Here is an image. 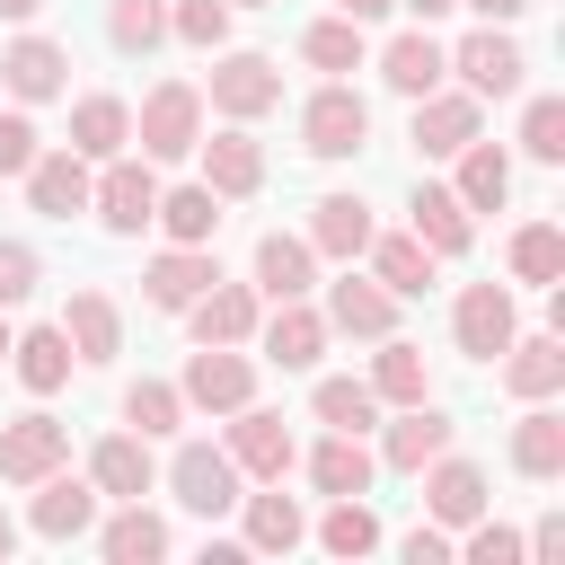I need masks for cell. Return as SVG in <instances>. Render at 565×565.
Segmentation results:
<instances>
[{
    "label": "cell",
    "mask_w": 565,
    "mask_h": 565,
    "mask_svg": "<svg viewBox=\"0 0 565 565\" xmlns=\"http://www.w3.org/2000/svg\"><path fill=\"white\" fill-rule=\"evenodd\" d=\"M300 53H309L318 71H353V62H362V18H318V26L300 35Z\"/></svg>",
    "instance_id": "b9f144b4"
},
{
    "label": "cell",
    "mask_w": 565,
    "mask_h": 565,
    "mask_svg": "<svg viewBox=\"0 0 565 565\" xmlns=\"http://www.w3.org/2000/svg\"><path fill=\"white\" fill-rule=\"evenodd\" d=\"M309 247H318V256H362V247H371V212H362L353 194H327V203L309 212Z\"/></svg>",
    "instance_id": "836d02e7"
},
{
    "label": "cell",
    "mask_w": 565,
    "mask_h": 565,
    "mask_svg": "<svg viewBox=\"0 0 565 565\" xmlns=\"http://www.w3.org/2000/svg\"><path fill=\"white\" fill-rule=\"evenodd\" d=\"M185 318H194V335H203V344H247V335H256V291L212 274V282L185 300Z\"/></svg>",
    "instance_id": "4fadbf2b"
},
{
    "label": "cell",
    "mask_w": 565,
    "mask_h": 565,
    "mask_svg": "<svg viewBox=\"0 0 565 565\" xmlns=\"http://www.w3.org/2000/svg\"><path fill=\"white\" fill-rule=\"evenodd\" d=\"M26 159H35V124L0 115V177H26Z\"/></svg>",
    "instance_id": "681fc988"
},
{
    "label": "cell",
    "mask_w": 565,
    "mask_h": 565,
    "mask_svg": "<svg viewBox=\"0 0 565 565\" xmlns=\"http://www.w3.org/2000/svg\"><path fill=\"white\" fill-rule=\"evenodd\" d=\"M150 221H159L177 247H203V238L221 230V194H212V185H177V194H159V212H150Z\"/></svg>",
    "instance_id": "d6a6232c"
},
{
    "label": "cell",
    "mask_w": 565,
    "mask_h": 565,
    "mask_svg": "<svg viewBox=\"0 0 565 565\" xmlns=\"http://www.w3.org/2000/svg\"><path fill=\"white\" fill-rule=\"evenodd\" d=\"M212 106L247 124V115H265V106H282V71H274L265 53H230V62L212 71Z\"/></svg>",
    "instance_id": "8fae6325"
},
{
    "label": "cell",
    "mask_w": 565,
    "mask_h": 565,
    "mask_svg": "<svg viewBox=\"0 0 565 565\" xmlns=\"http://www.w3.org/2000/svg\"><path fill=\"white\" fill-rule=\"evenodd\" d=\"M185 406H212V415H238L247 397H256V371L230 353V344H203L194 362H185V388H177Z\"/></svg>",
    "instance_id": "8992f818"
},
{
    "label": "cell",
    "mask_w": 565,
    "mask_h": 565,
    "mask_svg": "<svg viewBox=\"0 0 565 565\" xmlns=\"http://www.w3.org/2000/svg\"><path fill=\"white\" fill-rule=\"evenodd\" d=\"M26 194H35L44 221L88 212V159H79V150H35V159H26Z\"/></svg>",
    "instance_id": "7c38bea8"
},
{
    "label": "cell",
    "mask_w": 565,
    "mask_h": 565,
    "mask_svg": "<svg viewBox=\"0 0 565 565\" xmlns=\"http://www.w3.org/2000/svg\"><path fill=\"white\" fill-rule=\"evenodd\" d=\"M424 388H433L424 353H415V344H397V335H380V362H371V397H388V406H415Z\"/></svg>",
    "instance_id": "d590c367"
},
{
    "label": "cell",
    "mask_w": 565,
    "mask_h": 565,
    "mask_svg": "<svg viewBox=\"0 0 565 565\" xmlns=\"http://www.w3.org/2000/svg\"><path fill=\"white\" fill-rule=\"evenodd\" d=\"M35 9H44V0H0V18H35Z\"/></svg>",
    "instance_id": "11a10c76"
},
{
    "label": "cell",
    "mask_w": 565,
    "mask_h": 565,
    "mask_svg": "<svg viewBox=\"0 0 565 565\" xmlns=\"http://www.w3.org/2000/svg\"><path fill=\"white\" fill-rule=\"evenodd\" d=\"M309 282H318V247L265 230V238H256V291H265V300H309Z\"/></svg>",
    "instance_id": "5bb4252c"
},
{
    "label": "cell",
    "mask_w": 565,
    "mask_h": 565,
    "mask_svg": "<svg viewBox=\"0 0 565 565\" xmlns=\"http://www.w3.org/2000/svg\"><path fill=\"white\" fill-rule=\"evenodd\" d=\"M88 477H97V494H124V503H141V494H150V450H141L132 433H106V441L88 450Z\"/></svg>",
    "instance_id": "83f0119b"
},
{
    "label": "cell",
    "mask_w": 565,
    "mask_h": 565,
    "mask_svg": "<svg viewBox=\"0 0 565 565\" xmlns=\"http://www.w3.org/2000/svg\"><path fill=\"white\" fill-rule=\"evenodd\" d=\"M9 362H18V380H26L35 397H53V388L71 380V335H62V327H35V335H9Z\"/></svg>",
    "instance_id": "4dcf8cb0"
},
{
    "label": "cell",
    "mask_w": 565,
    "mask_h": 565,
    "mask_svg": "<svg viewBox=\"0 0 565 565\" xmlns=\"http://www.w3.org/2000/svg\"><path fill=\"white\" fill-rule=\"evenodd\" d=\"M238 503H247V547H274V556H282V547H300V530H309V521H300V503H291V494H238Z\"/></svg>",
    "instance_id": "74e56055"
},
{
    "label": "cell",
    "mask_w": 565,
    "mask_h": 565,
    "mask_svg": "<svg viewBox=\"0 0 565 565\" xmlns=\"http://www.w3.org/2000/svg\"><path fill=\"white\" fill-rule=\"evenodd\" d=\"M106 35H115L124 53H150V44L168 35V0H115V18H106Z\"/></svg>",
    "instance_id": "ee69618b"
},
{
    "label": "cell",
    "mask_w": 565,
    "mask_h": 565,
    "mask_svg": "<svg viewBox=\"0 0 565 565\" xmlns=\"http://www.w3.org/2000/svg\"><path fill=\"white\" fill-rule=\"evenodd\" d=\"M194 150H203V185L212 194H256L265 185V150L247 132H221V141H194Z\"/></svg>",
    "instance_id": "7402d4cb"
},
{
    "label": "cell",
    "mask_w": 565,
    "mask_h": 565,
    "mask_svg": "<svg viewBox=\"0 0 565 565\" xmlns=\"http://www.w3.org/2000/svg\"><path fill=\"white\" fill-rule=\"evenodd\" d=\"M335 9H344V18H388L397 0H335Z\"/></svg>",
    "instance_id": "816d5d0a"
},
{
    "label": "cell",
    "mask_w": 565,
    "mask_h": 565,
    "mask_svg": "<svg viewBox=\"0 0 565 565\" xmlns=\"http://www.w3.org/2000/svg\"><path fill=\"white\" fill-rule=\"evenodd\" d=\"M450 159H459V185H450V194H459L468 212H503V194H512V159H503L494 141H459Z\"/></svg>",
    "instance_id": "ffe728a7"
},
{
    "label": "cell",
    "mask_w": 565,
    "mask_h": 565,
    "mask_svg": "<svg viewBox=\"0 0 565 565\" xmlns=\"http://www.w3.org/2000/svg\"><path fill=\"white\" fill-rule=\"evenodd\" d=\"M62 71H71V62H62V44H44V35H18V44L0 53L9 97H26V106H35V97H62Z\"/></svg>",
    "instance_id": "ac0fdd59"
},
{
    "label": "cell",
    "mask_w": 565,
    "mask_h": 565,
    "mask_svg": "<svg viewBox=\"0 0 565 565\" xmlns=\"http://www.w3.org/2000/svg\"><path fill=\"white\" fill-rule=\"evenodd\" d=\"M371 282L388 291V300H415L424 282H433V247L406 230V238H371Z\"/></svg>",
    "instance_id": "603a6c76"
},
{
    "label": "cell",
    "mask_w": 565,
    "mask_h": 565,
    "mask_svg": "<svg viewBox=\"0 0 565 565\" xmlns=\"http://www.w3.org/2000/svg\"><path fill=\"white\" fill-rule=\"evenodd\" d=\"M318 539H327L335 556H371V547H380V521H371V503H362V494H335V512L318 521Z\"/></svg>",
    "instance_id": "60d3db41"
},
{
    "label": "cell",
    "mask_w": 565,
    "mask_h": 565,
    "mask_svg": "<svg viewBox=\"0 0 565 565\" xmlns=\"http://www.w3.org/2000/svg\"><path fill=\"white\" fill-rule=\"evenodd\" d=\"M468 565H521V539L494 530V521L477 512V521H468Z\"/></svg>",
    "instance_id": "c3c4849f"
},
{
    "label": "cell",
    "mask_w": 565,
    "mask_h": 565,
    "mask_svg": "<svg viewBox=\"0 0 565 565\" xmlns=\"http://www.w3.org/2000/svg\"><path fill=\"white\" fill-rule=\"evenodd\" d=\"M415 238L433 256H468V203L450 185H415Z\"/></svg>",
    "instance_id": "f546056e"
},
{
    "label": "cell",
    "mask_w": 565,
    "mask_h": 565,
    "mask_svg": "<svg viewBox=\"0 0 565 565\" xmlns=\"http://www.w3.org/2000/svg\"><path fill=\"white\" fill-rule=\"evenodd\" d=\"M318 424H335V433H371L380 424V397H371V380H318Z\"/></svg>",
    "instance_id": "8d00e7d4"
},
{
    "label": "cell",
    "mask_w": 565,
    "mask_h": 565,
    "mask_svg": "<svg viewBox=\"0 0 565 565\" xmlns=\"http://www.w3.org/2000/svg\"><path fill=\"white\" fill-rule=\"evenodd\" d=\"M441 450H450V415H433L424 397H415V406L388 424V441H380L388 468H424V459H441Z\"/></svg>",
    "instance_id": "4316f807"
},
{
    "label": "cell",
    "mask_w": 565,
    "mask_h": 565,
    "mask_svg": "<svg viewBox=\"0 0 565 565\" xmlns=\"http://www.w3.org/2000/svg\"><path fill=\"white\" fill-rule=\"evenodd\" d=\"M309 486H318V494H362V486H371V450H362V433H327V441L309 450Z\"/></svg>",
    "instance_id": "1f68e13d"
},
{
    "label": "cell",
    "mask_w": 565,
    "mask_h": 565,
    "mask_svg": "<svg viewBox=\"0 0 565 565\" xmlns=\"http://www.w3.org/2000/svg\"><path fill=\"white\" fill-rule=\"evenodd\" d=\"M71 459V433L53 424V415H18L9 433H0V477L9 486H35V477H53Z\"/></svg>",
    "instance_id": "52a82bcc"
},
{
    "label": "cell",
    "mask_w": 565,
    "mask_h": 565,
    "mask_svg": "<svg viewBox=\"0 0 565 565\" xmlns=\"http://www.w3.org/2000/svg\"><path fill=\"white\" fill-rule=\"evenodd\" d=\"M459 141H477V97H415V150L424 159H450Z\"/></svg>",
    "instance_id": "d6986e66"
},
{
    "label": "cell",
    "mask_w": 565,
    "mask_h": 565,
    "mask_svg": "<svg viewBox=\"0 0 565 565\" xmlns=\"http://www.w3.org/2000/svg\"><path fill=\"white\" fill-rule=\"evenodd\" d=\"M371 141V106L353 97V88H318L309 106H300V150L309 159H353Z\"/></svg>",
    "instance_id": "6da1fadb"
},
{
    "label": "cell",
    "mask_w": 565,
    "mask_h": 565,
    "mask_svg": "<svg viewBox=\"0 0 565 565\" xmlns=\"http://www.w3.org/2000/svg\"><path fill=\"white\" fill-rule=\"evenodd\" d=\"M221 265L203 256V247H168V256H150V274H141V291H150V309H185L203 282H212Z\"/></svg>",
    "instance_id": "cb8c5ba5"
},
{
    "label": "cell",
    "mask_w": 565,
    "mask_h": 565,
    "mask_svg": "<svg viewBox=\"0 0 565 565\" xmlns=\"http://www.w3.org/2000/svg\"><path fill=\"white\" fill-rule=\"evenodd\" d=\"M318 353H327V318H318V309H300V300H274V318H265V362L309 371Z\"/></svg>",
    "instance_id": "9a60e30c"
},
{
    "label": "cell",
    "mask_w": 565,
    "mask_h": 565,
    "mask_svg": "<svg viewBox=\"0 0 565 565\" xmlns=\"http://www.w3.org/2000/svg\"><path fill=\"white\" fill-rule=\"evenodd\" d=\"M441 71H450V53H441L424 26H415V35H397V44L380 53V79H388L397 97H433V88H441Z\"/></svg>",
    "instance_id": "e0dca14e"
},
{
    "label": "cell",
    "mask_w": 565,
    "mask_h": 565,
    "mask_svg": "<svg viewBox=\"0 0 565 565\" xmlns=\"http://www.w3.org/2000/svg\"><path fill=\"white\" fill-rule=\"evenodd\" d=\"M397 9H415V18L433 26V18H441V9H459V0H397Z\"/></svg>",
    "instance_id": "db71d44e"
},
{
    "label": "cell",
    "mask_w": 565,
    "mask_h": 565,
    "mask_svg": "<svg viewBox=\"0 0 565 565\" xmlns=\"http://www.w3.org/2000/svg\"><path fill=\"white\" fill-rule=\"evenodd\" d=\"M512 274H521V282H556V274H565V230H556V221L512 230Z\"/></svg>",
    "instance_id": "ab89813d"
},
{
    "label": "cell",
    "mask_w": 565,
    "mask_h": 565,
    "mask_svg": "<svg viewBox=\"0 0 565 565\" xmlns=\"http://www.w3.org/2000/svg\"><path fill=\"white\" fill-rule=\"evenodd\" d=\"M0 362H9V318H0Z\"/></svg>",
    "instance_id": "6f0895ef"
},
{
    "label": "cell",
    "mask_w": 565,
    "mask_h": 565,
    "mask_svg": "<svg viewBox=\"0 0 565 565\" xmlns=\"http://www.w3.org/2000/svg\"><path fill=\"white\" fill-rule=\"evenodd\" d=\"M503 353H512V362H503V388H512V397H556V388H565V344H556V335H530V344L512 335Z\"/></svg>",
    "instance_id": "484cf974"
},
{
    "label": "cell",
    "mask_w": 565,
    "mask_h": 565,
    "mask_svg": "<svg viewBox=\"0 0 565 565\" xmlns=\"http://www.w3.org/2000/svg\"><path fill=\"white\" fill-rule=\"evenodd\" d=\"M450 335H459V353L494 362V353L512 344V291H503V282H468L459 309H450Z\"/></svg>",
    "instance_id": "5b68a950"
},
{
    "label": "cell",
    "mask_w": 565,
    "mask_h": 565,
    "mask_svg": "<svg viewBox=\"0 0 565 565\" xmlns=\"http://www.w3.org/2000/svg\"><path fill=\"white\" fill-rule=\"evenodd\" d=\"M26 521H35L44 539H79V530L97 521V486H79V477L53 468V477H35V512H26Z\"/></svg>",
    "instance_id": "2e32d148"
},
{
    "label": "cell",
    "mask_w": 565,
    "mask_h": 565,
    "mask_svg": "<svg viewBox=\"0 0 565 565\" xmlns=\"http://www.w3.org/2000/svg\"><path fill=\"white\" fill-rule=\"evenodd\" d=\"M35 274H44V265H35V247H18V238H0V309H18V300L35 291Z\"/></svg>",
    "instance_id": "7dc6e473"
},
{
    "label": "cell",
    "mask_w": 565,
    "mask_h": 565,
    "mask_svg": "<svg viewBox=\"0 0 565 565\" xmlns=\"http://www.w3.org/2000/svg\"><path fill=\"white\" fill-rule=\"evenodd\" d=\"M9 547H18V530H9V512H0V556H9Z\"/></svg>",
    "instance_id": "9f6ffc18"
},
{
    "label": "cell",
    "mask_w": 565,
    "mask_h": 565,
    "mask_svg": "<svg viewBox=\"0 0 565 565\" xmlns=\"http://www.w3.org/2000/svg\"><path fill=\"white\" fill-rule=\"evenodd\" d=\"M168 35H185V44L212 53V44L230 35V0H177V9H168Z\"/></svg>",
    "instance_id": "bcb514c9"
},
{
    "label": "cell",
    "mask_w": 565,
    "mask_h": 565,
    "mask_svg": "<svg viewBox=\"0 0 565 565\" xmlns=\"http://www.w3.org/2000/svg\"><path fill=\"white\" fill-rule=\"evenodd\" d=\"M521 150L530 159H565V97H530V115H521Z\"/></svg>",
    "instance_id": "f6af8a7d"
},
{
    "label": "cell",
    "mask_w": 565,
    "mask_h": 565,
    "mask_svg": "<svg viewBox=\"0 0 565 565\" xmlns=\"http://www.w3.org/2000/svg\"><path fill=\"white\" fill-rule=\"evenodd\" d=\"M168 486H177V503L203 512V521L238 503V468H230V450H203V441H185V450L168 459Z\"/></svg>",
    "instance_id": "277c9868"
},
{
    "label": "cell",
    "mask_w": 565,
    "mask_h": 565,
    "mask_svg": "<svg viewBox=\"0 0 565 565\" xmlns=\"http://www.w3.org/2000/svg\"><path fill=\"white\" fill-rule=\"evenodd\" d=\"M62 335H71V353H79V362H115V344H124V318H115V300H106V291H71V309H62Z\"/></svg>",
    "instance_id": "44dd1931"
},
{
    "label": "cell",
    "mask_w": 565,
    "mask_h": 565,
    "mask_svg": "<svg viewBox=\"0 0 565 565\" xmlns=\"http://www.w3.org/2000/svg\"><path fill=\"white\" fill-rule=\"evenodd\" d=\"M124 141H132L124 97H79V106H71V150H79V159H115Z\"/></svg>",
    "instance_id": "f1b7e54d"
},
{
    "label": "cell",
    "mask_w": 565,
    "mask_h": 565,
    "mask_svg": "<svg viewBox=\"0 0 565 565\" xmlns=\"http://www.w3.org/2000/svg\"><path fill=\"white\" fill-rule=\"evenodd\" d=\"M124 415H132V424H141V441H150V433H177L185 397H177L168 380H132V388H124Z\"/></svg>",
    "instance_id": "7bdbcfd3"
},
{
    "label": "cell",
    "mask_w": 565,
    "mask_h": 565,
    "mask_svg": "<svg viewBox=\"0 0 565 565\" xmlns=\"http://www.w3.org/2000/svg\"><path fill=\"white\" fill-rule=\"evenodd\" d=\"M441 556H450V539H441V530H433V521H424V530H415V539H406V565H441Z\"/></svg>",
    "instance_id": "f907efd6"
},
{
    "label": "cell",
    "mask_w": 565,
    "mask_h": 565,
    "mask_svg": "<svg viewBox=\"0 0 565 565\" xmlns=\"http://www.w3.org/2000/svg\"><path fill=\"white\" fill-rule=\"evenodd\" d=\"M88 203H97V221H106L115 238H132V230L159 212V177H150L141 159H106V177L88 185Z\"/></svg>",
    "instance_id": "3957f363"
},
{
    "label": "cell",
    "mask_w": 565,
    "mask_h": 565,
    "mask_svg": "<svg viewBox=\"0 0 565 565\" xmlns=\"http://www.w3.org/2000/svg\"><path fill=\"white\" fill-rule=\"evenodd\" d=\"M468 9H477V18H521L530 0H468Z\"/></svg>",
    "instance_id": "f5cc1de1"
},
{
    "label": "cell",
    "mask_w": 565,
    "mask_h": 565,
    "mask_svg": "<svg viewBox=\"0 0 565 565\" xmlns=\"http://www.w3.org/2000/svg\"><path fill=\"white\" fill-rule=\"evenodd\" d=\"M230 468L282 486V468H291V424L265 415V406H238V424H230Z\"/></svg>",
    "instance_id": "ba28073f"
},
{
    "label": "cell",
    "mask_w": 565,
    "mask_h": 565,
    "mask_svg": "<svg viewBox=\"0 0 565 565\" xmlns=\"http://www.w3.org/2000/svg\"><path fill=\"white\" fill-rule=\"evenodd\" d=\"M327 327H344V335H388V327H397V300H388L380 282H362V274H344V282L327 291Z\"/></svg>",
    "instance_id": "d4e9b609"
},
{
    "label": "cell",
    "mask_w": 565,
    "mask_h": 565,
    "mask_svg": "<svg viewBox=\"0 0 565 565\" xmlns=\"http://www.w3.org/2000/svg\"><path fill=\"white\" fill-rule=\"evenodd\" d=\"M106 556H115V565H150V556H168V521L141 512V503L115 512V521H106Z\"/></svg>",
    "instance_id": "f35d334b"
},
{
    "label": "cell",
    "mask_w": 565,
    "mask_h": 565,
    "mask_svg": "<svg viewBox=\"0 0 565 565\" xmlns=\"http://www.w3.org/2000/svg\"><path fill=\"white\" fill-rule=\"evenodd\" d=\"M415 477H424V512H433L441 530H468V521L486 512V468H468V459L441 450V459H424Z\"/></svg>",
    "instance_id": "9c48e42d"
},
{
    "label": "cell",
    "mask_w": 565,
    "mask_h": 565,
    "mask_svg": "<svg viewBox=\"0 0 565 565\" xmlns=\"http://www.w3.org/2000/svg\"><path fill=\"white\" fill-rule=\"evenodd\" d=\"M450 71L468 79V97H512L530 62H521V44H512V35H494V26H486V35H468V44L450 53Z\"/></svg>",
    "instance_id": "30bf717a"
},
{
    "label": "cell",
    "mask_w": 565,
    "mask_h": 565,
    "mask_svg": "<svg viewBox=\"0 0 565 565\" xmlns=\"http://www.w3.org/2000/svg\"><path fill=\"white\" fill-rule=\"evenodd\" d=\"M512 468L521 477H565V415H547V406L521 415L512 424Z\"/></svg>",
    "instance_id": "e575fe53"
},
{
    "label": "cell",
    "mask_w": 565,
    "mask_h": 565,
    "mask_svg": "<svg viewBox=\"0 0 565 565\" xmlns=\"http://www.w3.org/2000/svg\"><path fill=\"white\" fill-rule=\"evenodd\" d=\"M194 124H203V97H194L185 79H159V88L141 97V150H150V159H185V150H194Z\"/></svg>",
    "instance_id": "7a4b0ae2"
}]
</instances>
